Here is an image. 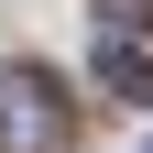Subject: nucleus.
<instances>
[{"mask_svg": "<svg viewBox=\"0 0 153 153\" xmlns=\"http://www.w3.org/2000/svg\"><path fill=\"white\" fill-rule=\"evenodd\" d=\"M66 120H55V88L33 66H0V153H55Z\"/></svg>", "mask_w": 153, "mask_h": 153, "instance_id": "obj_1", "label": "nucleus"}, {"mask_svg": "<svg viewBox=\"0 0 153 153\" xmlns=\"http://www.w3.org/2000/svg\"><path fill=\"white\" fill-rule=\"evenodd\" d=\"M99 76L120 99H153V55H131V44H99Z\"/></svg>", "mask_w": 153, "mask_h": 153, "instance_id": "obj_2", "label": "nucleus"}, {"mask_svg": "<svg viewBox=\"0 0 153 153\" xmlns=\"http://www.w3.org/2000/svg\"><path fill=\"white\" fill-rule=\"evenodd\" d=\"M142 153H153V142H142Z\"/></svg>", "mask_w": 153, "mask_h": 153, "instance_id": "obj_3", "label": "nucleus"}]
</instances>
